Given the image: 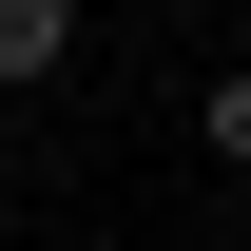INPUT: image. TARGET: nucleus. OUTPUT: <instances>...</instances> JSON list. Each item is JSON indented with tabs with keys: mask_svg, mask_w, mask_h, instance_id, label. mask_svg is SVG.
I'll return each mask as SVG.
<instances>
[{
	"mask_svg": "<svg viewBox=\"0 0 251 251\" xmlns=\"http://www.w3.org/2000/svg\"><path fill=\"white\" fill-rule=\"evenodd\" d=\"M213 155H232V174H251V77H213Z\"/></svg>",
	"mask_w": 251,
	"mask_h": 251,
	"instance_id": "f03ea898",
	"label": "nucleus"
},
{
	"mask_svg": "<svg viewBox=\"0 0 251 251\" xmlns=\"http://www.w3.org/2000/svg\"><path fill=\"white\" fill-rule=\"evenodd\" d=\"M77 58V0H0V77H58Z\"/></svg>",
	"mask_w": 251,
	"mask_h": 251,
	"instance_id": "f257e3e1",
	"label": "nucleus"
}]
</instances>
